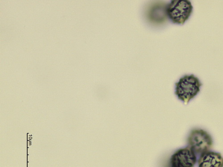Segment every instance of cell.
Masks as SVG:
<instances>
[{
    "label": "cell",
    "instance_id": "cell-6",
    "mask_svg": "<svg viewBox=\"0 0 223 167\" xmlns=\"http://www.w3.org/2000/svg\"><path fill=\"white\" fill-rule=\"evenodd\" d=\"M167 5L157 3L151 6L147 14L149 21L156 24H160L166 21L168 18L166 13Z\"/></svg>",
    "mask_w": 223,
    "mask_h": 167
},
{
    "label": "cell",
    "instance_id": "cell-1",
    "mask_svg": "<svg viewBox=\"0 0 223 167\" xmlns=\"http://www.w3.org/2000/svg\"><path fill=\"white\" fill-rule=\"evenodd\" d=\"M202 83L198 78L191 75H186L175 84V94L178 99L187 104L201 91Z\"/></svg>",
    "mask_w": 223,
    "mask_h": 167
},
{
    "label": "cell",
    "instance_id": "cell-3",
    "mask_svg": "<svg viewBox=\"0 0 223 167\" xmlns=\"http://www.w3.org/2000/svg\"><path fill=\"white\" fill-rule=\"evenodd\" d=\"M188 146L196 154H201L208 152L213 146V140L211 135L201 129H194L190 131L187 139Z\"/></svg>",
    "mask_w": 223,
    "mask_h": 167
},
{
    "label": "cell",
    "instance_id": "cell-5",
    "mask_svg": "<svg viewBox=\"0 0 223 167\" xmlns=\"http://www.w3.org/2000/svg\"><path fill=\"white\" fill-rule=\"evenodd\" d=\"M198 163V167H223V158L220 153L208 151L201 155Z\"/></svg>",
    "mask_w": 223,
    "mask_h": 167
},
{
    "label": "cell",
    "instance_id": "cell-2",
    "mask_svg": "<svg viewBox=\"0 0 223 167\" xmlns=\"http://www.w3.org/2000/svg\"><path fill=\"white\" fill-rule=\"evenodd\" d=\"M193 7L189 0H172L167 4V17L173 23L184 25L193 12Z\"/></svg>",
    "mask_w": 223,
    "mask_h": 167
},
{
    "label": "cell",
    "instance_id": "cell-4",
    "mask_svg": "<svg viewBox=\"0 0 223 167\" xmlns=\"http://www.w3.org/2000/svg\"><path fill=\"white\" fill-rule=\"evenodd\" d=\"M196 162V153L188 146L178 149L170 160L171 167H194Z\"/></svg>",
    "mask_w": 223,
    "mask_h": 167
}]
</instances>
